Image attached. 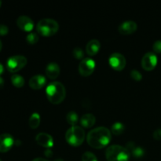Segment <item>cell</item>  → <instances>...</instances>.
I'll use <instances>...</instances> for the list:
<instances>
[{"instance_id": "8fae6325", "label": "cell", "mask_w": 161, "mask_h": 161, "mask_svg": "<svg viewBox=\"0 0 161 161\" xmlns=\"http://www.w3.org/2000/svg\"><path fill=\"white\" fill-rule=\"evenodd\" d=\"M17 25L19 28L25 31H31L34 28L32 19L28 16H20L17 20Z\"/></svg>"}, {"instance_id": "836d02e7", "label": "cell", "mask_w": 161, "mask_h": 161, "mask_svg": "<svg viewBox=\"0 0 161 161\" xmlns=\"http://www.w3.org/2000/svg\"><path fill=\"white\" fill-rule=\"evenodd\" d=\"M54 161H64L62 160V159H61V158H58V159H56V160H55Z\"/></svg>"}, {"instance_id": "1f68e13d", "label": "cell", "mask_w": 161, "mask_h": 161, "mask_svg": "<svg viewBox=\"0 0 161 161\" xmlns=\"http://www.w3.org/2000/svg\"><path fill=\"white\" fill-rule=\"evenodd\" d=\"M3 72H4V67H3V64L0 63V75L3 73Z\"/></svg>"}, {"instance_id": "f546056e", "label": "cell", "mask_w": 161, "mask_h": 161, "mask_svg": "<svg viewBox=\"0 0 161 161\" xmlns=\"http://www.w3.org/2000/svg\"><path fill=\"white\" fill-rule=\"evenodd\" d=\"M4 86V80H3V77L0 76V89L3 87Z\"/></svg>"}, {"instance_id": "83f0119b", "label": "cell", "mask_w": 161, "mask_h": 161, "mask_svg": "<svg viewBox=\"0 0 161 161\" xmlns=\"http://www.w3.org/2000/svg\"><path fill=\"white\" fill-rule=\"evenodd\" d=\"M9 32V28L6 25H0V36H6Z\"/></svg>"}, {"instance_id": "3957f363", "label": "cell", "mask_w": 161, "mask_h": 161, "mask_svg": "<svg viewBox=\"0 0 161 161\" xmlns=\"http://www.w3.org/2000/svg\"><path fill=\"white\" fill-rule=\"evenodd\" d=\"M105 157L108 161H129L130 155L127 149L119 145H113L107 148Z\"/></svg>"}, {"instance_id": "5bb4252c", "label": "cell", "mask_w": 161, "mask_h": 161, "mask_svg": "<svg viewBox=\"0 0 161 161\" xmlns=\"http://www.w3.org/2000/svg\"><path fill=\"white\" fill-rule=\"evenodd\" d=\"M126 149L130 156L135 158H141L145 155V149L139 146H137L134 142H129L126 146Z\"/></svg>"}, {"instance_id": "52a82bcc", "label": "cell", "mask_w": 161, "mask_h": 161, "mask_svg": "<svg viewBox=\"0 0 161 161\" xmlns=\"http://www.w3.org/2000/svg\"><path fill=\"white\" fill-rule=\"evenodd\" d=\"M95 69V61L91 57L84 58L79 64V72L83 76L91 75Z\"/></svg>"}, {"instance_id": "2e32d148", "label": "cell", "mask_w": 161, "mask_h": 161, "mask_svg": "<svg viewBox=\"0 0 161 161\" xmlns=\"http://www.w3.org/2000/svg\"><path fill=\"white\" fill-rule=\"evenodd\" d=\"M46 75L51 80L56 79L60 74V67L56 62H50L46 67Z\"/></svg>"}, {"instance_id": "484cf974", "label": "cell", "mask_w": 161, "mask_h": 161, "mask_svg": "<svg viewBox=\"0 0 161 161\" xmlns=\"http://www.w3.org/2000/svg\"><path fill=\"white\" fill-rule=\"evenodd\" d=\"M130 77L133 79L135 81H140L142 79V75L139 71L136 70V69H132L130 72Z\"/></svg>"}, {"instance_id": "e575fe53", "label": "cell", "mask_w": 161, "mask_h": 161, "mask_svg": "<svg viewBox=\"0 0 161 161\" xmlns=\"http://www.w3.org/2000/svg\"><path fill=\"white\" fill-rule=\"evenodd\" d=\"M1 5H2V2L0 1V7H1Z\"/></svg>"}, {"instance_id": "8992f818", "label": "cell", "mask_w": 161, "mask_h": 161, "mask_svg": "<svg viewBox=\"0 0 161 161\" xmlns=\"http://www.w3.org/2000/svg\"><path fill=\"white\" fill-rule=\"evenodd\" d=\"M27 58L23 55H14L6 61V68L10 72H17L23 69L27 64Z\"/></svg>"}, {"instance_id": "d6a6232c", "label": "cell", "mask_w": 161, "mask_h": 161, "mask_svg": "<svg viewBox=\"0 0 161 161\" xmlns=\"http://www.w3.org/2000/svg\"><path fill=\"white\" fill-rule=\"evenodd\" d=\"M2 48H3V43H2V41L0 40V51H1Z\"/></svg>"}, {"instance_id": "7c38bea8", "label": "cell", "mask_w": 161, "mask_h": 161, "mask_svg": "<svg viewBox=\"0 0 161 161\" xmlns=\"http://www.w3.org/2000/svg\"><path fill=\"white\" fill-rule=\"evenodd\" d=\"M36 140L37 143L40 146L46 148H51L53 146V138L49 134L45 132H40L36 137Z\"/></svg>"}, {"instance_id": "f1b7e54d", "label": "cell", "mask_w": 161, "mask_h": 161, "mask_svg": "<svg viewBox=\"0 0 161 161\" xmlns=\"http://www.w3.org/2000/svg\"><path fill=\"white\" fill-rule=\"evenodd\" d=\"M153 138L156 140H161V129H157L155 131L153 132Z\"/></svg>"}, {"instance_id": "ba28073f", "label": "cell", "mask_w": 161, "mask_h": 161, "mask_svg": "<svg viewBox=\"0 0 161 161\" xmlns=\"http://www.w3.org/2000/svg\"><path fill=\"white\" fill-rule=\"evenodd\" d=\"M108 63L115 70L121 71L126 66V58L119 53H113L108 58Z\"/></svg>"}, {"instance_id": "9a60e30c", "label": "cell", "mask_w": 161, "mask_h": 161, "mask_svg": "<svg viewBox=\"0 0 161 161\" xmlns=\"http://www.w3.org/2000/svg\"><path fill=\"white\" fill-rule=\"evenodd\" d=\"M46 83H47V79L41 74L33 75L29 80V86L35 90L41 89L42 87H43Z\"/></svg>"}, {"instance_id": "44dd1931", "label": "cell", "mask_w": 161, "mask_h": 161, "mask_svg": "<svg viewBox=\"0 0 161 161\" xmlns=\"http://www.w3.org/2000/svg\"><path fill=\"white\" fill-rule=\"evenodd\" d=\"M11 82L16 87H22L25 84V79L18 74H14L11 76Z\"/></svg>"}, {"instance_id": "7a4b0ae2", "label": "cell", "mask_w": 161, "mask_h": 161, "mask_svg": "<svg viewBox=\"0 0 161 161\" xmlns=\"http://www.w3.org/2000/svg\"><path fill=\"white\" fill-rule=\"evenodd\" d=\"M47 98L51 103L59 104L64 99L66 95L65 87L58 81L51 82L49 83L46 89Z\"/></svg>"}, {"instance_id": "30bf717a", "label": "cell", "mask_w": 161, "mask_h": 161, "mask_svg": "<svg viewBox=\"0 0 161 161\" xmlns=\"http://www.w3.org/2000/svg\"><path fill=\"white\" fill-rule=\"evenodd\" d=\"M14 144V137L8 133L0 135V153H6L10 150Z\"/></svg>"}, {"instance_id": "603a6c76", "label": "cell", "mask_w": 161, "mask_h": 161, "mask_svg": "<svg viewBox=\"0 0 161 161\" xmlns=\"http://www.w3.org/2000/svg\"><path fill=\"white\" fill-rule=\"evenodd\" d=\"M27 42L29 44H35L39 41V36L36 32H29L26 36Z\"/></svg>"}, {"instance_id": "ffe728a7", "label": "cell", "mask_w": 161, "mask_h": 161, "mask_svg": "<svg viewBox=\"0 0 161 161\" xmlns=\"http://www.w3.org/2000/svg\"><path fill=\"white\" fill-rule=\"evenodd\" d=\"M125 130V126L121 122H115L111 127V132L114 135H121Z\"/></svg>"}, {"instance_id": "e0dca14e", "label": "cell", "mask_w": 161, "mask_h": 161, "mask_svg": "<svg viewBox=\"0 0 161 161\" xmlns=\"http://www.w3.org/2000/svg\"><path fill=\"white\" fill-rule=\"evenodd\" d=\"M101 43L97 39H91L86 46V51L89 56H94L99 51Z\"/></svg>"}, {"instance_id": "ac0fdd59", "label": "cell", "mask_w": 161, "mask_h": 161, "mask_svg": "<svg viewBox=\"0 0 161 161\" xmlns=\"http://www.w3.org/2000/svg\"><path fill=\"white\" fill-rule=\"evenodd\" d=\"M96 118L92 113H85L81 116L80 119V124L83 127H86V128H89V127H93L95 124Z\"/></svg>"}, {"instance_id": "4316f807", "label": "cell", "mask_w": 161, "mask_h": 161, "mask_svg": "<svg viewBox=\"0 0 161 161\" xmlns=\"http://www.w3.org/2000/svg\"><path fill=\"white\" fill-rule=\"evenodd\" d=\"M153 50L155 53H161V40H157L153 45Z\"/></svg>"}, {"instance_id": "4dcf8cb0", "label": "cell", "mask_w": 161, "mask_h": 161, "mask_svg": "<svg viewBox=\"0 0 161 161\" xmlns=\"http://www.w3.org/2000/svg\"><path fill=\"white\" fill-rule=\"evenodd\" d=\"M32 161H49V160H46V159L44 158H42V157H38V158L34 159Z\"/></svg>"}, {"instance_id": "cb8c5ba5", "label": "cell", "mask_w": 161, "mask_h": 161, "mask_svg": "<svg viewBox=\"0 0 161 161\" xmlns=\"http://www.w3.org/2000/svg\"><path fill=\"white\" fill-rule=\"evenodd\" d=\"M82 161H98L93 153L85 152L82 156Z\"/></svg>"}, {"instance_id": "5b68a950", "label": "cell", "mask_w": 161, "mask_h": 161, "mask_svg": "<svg viewBox=\"0 0 161 161\" xmlns=\"http://www.w3.org/2000/svg\"><path fill=\"white\" fill-rule=\"evenodd\" d=\"M66 141L72 146H79L85 139V131L80 126H72L65 134Z\"/></svg>"}, {"instance_id": "d6986e66", "label": "cell", "mask_w": 161, "mask_h": 161, "mask_svg": "<svg viewBox=\"0 0 161 161\" xmlns=\"http://www.w3.org/2000/svg\"><path fill=\"white\" fill-rule=\"evenodd\" d=\"M28 124H29V126L31 128H37V127H39V124H40V116H39V113H33L30 116Z\"/></svg>"}, {"instance_id": "4fadbf2b", "label": "cell", "mask_w": 161, "mask_h": 161, "mask_svg": "<svg viewBox=\"0 0 161 161\" xmlns=\"http://www.w3.org/2000/svg\"><path fill=\"white\" fill-rule=\"evenodd\" d=\"M138 25L134 20H126L120 24L118 28V31L120 34L130 35L134 33L137 30Z\"/></svg>"}, {"instance_id": "9c48e42d", "label": "cell", "mask_w": 161, "mask_h": 161, "mask_svg": "<svg viewBox=\"0 0 161 161\" xmlns=\"http://www.w3.org/2000/svg\"><path fill=\"white\" fill-rule=\"evenodd\" d=\"M157 56L153 52H148L142 58V67L146 71L155 69L157 64Z\"/></svg>"}, {"instance_id": "277c9868", "label": "cell", "mask_w": 161, "mask_h": 161, "mask_svg": "<svg viewBox=\"0 0 161 161\" xmlns=\"http://www.w3.org/2000/svg\"><path fill=\"white\" fill-rule=\"evenodd\" d=\"M59 25L55 20L51 18L41 19L37 24L36 30L38 33L43 36H51L57 33Z\"/></svg>"}, {"instance_id": "7402d4cb", "label": "cell", "mask_w": 161, "mask_h": 161, "mask_svg": "<svg viewBox=\"0 0 161 161\" xmlns=\"http://www.w3.org/2000/svg\"><path fill=\"white\" fill-rule=\"evenodd\" d=\"M66 119H67L68 123L70 124L72 126H75L77 124L79 119L78 114L75 113V111H70L67 113L66 115Z\"/></svg>"}, {"instance_id": "d590c367", "label": "cell", "mask_w": 161, "mask_h": 161, "mask_svg": "<svg viewBox=\"0 0 161 161\" xmlns=\"http://www.w3.org/2000/svg\"><path fill=\"white\" fill-rule=\"evenodd\" d=\"M0 161H3V160H1V159H0Z\"/></svg>"}, {"instance_id": "d4e9b609", "label": "cell", "mask_w": 161, "mask_h": 161, "mask_svg": "<svg viewBox=\"0 0 161 161\" xmlns=\"http://www.w3.org/2000/svg\"><path fill=\"white\" fill-rule=\"evenodd\" d=\"M72 54L77 59H82L83 60V57H84V52H83V49L80 48V47H75L72 50Z\"/></svg>"}, {"instance_id": "6da1fadb", "label": "cell", "mask_w": 161, "mask_h": 161, "mask_svg": "<svg viewBox=\"0 0 161 161\" xmlns=\"http://www.w3.org/2000/svg\"><path fill=\"white\" fill-rule=\"evenodd\" d=\"M111 133V130L105 127H96L87 134L86 140L91 147L102 149L110 142L112 137Z\"/></svg>"}]
</instances>
